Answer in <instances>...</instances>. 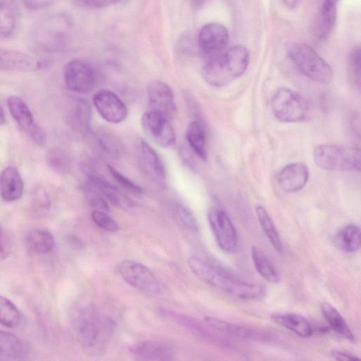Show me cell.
<instances>
[{
    "instance_id": "6da1fadb",
    "label": "cell",
    "mask_w": 361,
    "mask_h": 361,
    "mask_svg": "<svg viewBox=\"0 0 361 361\" xmlns=\"http://www.w3.org/2000/svg\"><path fill=\"white\" fill-rule=\"evenodd\" d=\"M188 264L193 274L202 281L235 298L255 300L262 298L265 293L262 285L235 278L222 268L201 257H190Z\"/></svg>"
},
{
    "instance_id": "7a4b0ae2",
    "label": "cell",
    "mask_w": 361,
    "mask_h": 361,
    "mask_svg": "<svg viewBox=\"0 0 361 361\" xmlns=\"http://www.w3.org/2000/svg\"><path fill=\"white\" fill-rule=\"evenodd\" d=\"M77 334L83 351L88 355H101L112 336L114 320L91 307L80 308L75 316Z\"/></svg>"
},
{
    "instance_id": "3957f363",
    "label": "cell",
    "mask_w": 361,
    "mask_h": 361,
    "mask_svg": "<svg viewBox=\"0 0 361 361\" xmlns=\"http://www.w3.org/2000/svg\"><path fill=\"white\" fill-rule=\"evenodd\" d=\"M249 61L248 50L242 45H235L212 57L202 67L201 75L209 85L223 87L243 75Z\"/></svg>"
},
{
    "instance_id": "277c9868",
    "label": "cell",
    "mask_w": 361,
    "mask_h": 361,
    "mask_svg": "<svg viewBox=\"0 0 361 361\" xmlns=\"http://www.w3.org/2000/svg\"><path fill=\"white\" fill-rule=\"evenodd\" d=\"M70 20L61 13L47 15L35 24L32 39L37 48L52 53L65 49L71 39Z\"/></svg>"
},
{
    "instance_id": "5b68a950",
    "label": "cell",
    "mask_w": 361,
    "mask_h": 361,
    "mask_svg": "<svg viewBox=\"0 0 361 361\" xmlns=\"http://www.w3.org/2000/svg\"><path fill=\"white\" fill-rule=\"evenodd\" d=\"M286 51L297 68L306 77L319 83H329L333 78L330 65L307 44L290 42Z\"/></svg>"
},
{
    "instance_id": "8992f818",
    "label": "cell",
    "mask_w": 361,
    "mask_h": 361,
    "mask_svg": "<svg viewBox=\"0 0 361 361\" xmlns=\"http://www.w3.org/2000/svg\"><path fill=\"white\" fill-rule=\"evenodd\" d=\"M313 158L315 164L326 171L360 170L359 149H346L332 144H322L314 148Z\"/></svg>"
},
{
    "instance_id": "52a82bcc",
    "label": "cell",
    "mask_w": 361,
    "mask_h": 361,
    "mask_svg": "<svg viewBox=\"0 0 361 361\" xmlns=\"http://www.w3.org/2000/svg\"><path fill=\"white\" fill-rule=\"evenodd\" d=\"M121 277L131 286L154 297H166L164 283L145 264L134 260H123L118 266Z\"/></svg>"
},
{
    "instance_id": "ba28073f",
    "label": "cell",
    "mask_w": 361,
    "mask_h": 361,
    "mask_svg": "<svg viewBox=\"0 0 361 361\" xmlns=\"http://www.w3.org/2000/svg\"><path fill=\"white\" fill-rule=\"evenodd\" d=\"M275 118L283 123L303 121L308 113V104L297 92L287 87L279 88L271 100Z\"/></svg>"
},
{
    "instance_id": "9c48e42d",
    "label": "cell",
    "mask_w": 361,
    "mask_h": 361,
    "mask_svg": "<svg viewBox=\"0 0 361 361\" xmlns=\"http://www.w3.org/2000/svg\"><path fill=\"white\" fill-rule=\"evenodd\" d=\"M207 218L219 247L226 252H234L238 247V235L226 212L219 208H212Z\"/></svg>"
},
{
    "instance_id": "30bf717a",
    "label": "cell",
    "mask_w": 361,
    "mask_h": 361,
    "mask_svg": "<svg viewBox=\"0 0 361 361\" xmlns=\"http://www.w3.org/2000/svg\"><path fill=\"white\" fill-rule=\"evenodd\" d=\"M64 82L71 92L84 94L90 92L96 83V73L87 61L75 59L69 61L64 68Z\"/></svg>"
},
{
    "instance_id": "8fae6325",
    "label": "cell",
    "mask_w": 361,
    "mask_h": 361,
    "mask_svg": "<svg viewBox=\"0 0 361 361\" xmlns=\"http://www.w3.org/2000/svg\"><path fill=\"white\" fill-rule=\"evenodd\" d=\"M141 124L145 135L158 146L167 147L175 142V131L169 120L161 113L152 109L144 113Z\"/></svg>"
},
{
    "instance_id": "7c38bea8",
    "label": "cell",
    "mask_w": 361,
    "mask_h": 361,
    "mask_svg": "<svg viewBox=\"0 0 361 361\" xmlns=\"http://www.w3.org/2000/svg\"><path fill=\"white\" fill-rule=\"evenodd\" d=\"M6 102L11 114L23 130L37 145H44L46 141L45 132L35 122L25 102L15 95L8 97Z\"/></svg>"
},
{
    "instance_id": "4fadbf2b",
    "label": "cell",
    "mask_w": 361,
    "mask_h": 361,
    "mask_svg": "<svg viewBox=\"0 0 361 361\" xmlns=\"http://www.w3.org/2000/svg\"><path fill=\"white\" fill-rule=\"evenodd\" d=\"M229 42V34L225 26L217 23L204 25L200 30L197 43L202 54L210 58L225 50Z\"/></svg>"
},
{
    "instance_id": "5bb4252c",
    "label": "cell",
    "mask_w": 361,
    "mask_h": 361,
    "mask_svg": "<svg viewBox=\"0 0 361 361\" xmlns=\"http://www.w3.org/2000/svg\"><path fill=\"white\" fill-rule=\"evenodd\" d=\"M92 100L99 114L107 122L118 123L128 116V109L124 102L110 90H102L96 92Z\"/></svg>"
},
{
    "instance_id": "9a60e30c",
    "label": "cell",
    "mask_w": 361,
    "mask_h": 361,
    "mask_svg": "<svg viewBox=\"0 0 361 361\" xmlns=\"http://www.w3.org/2000/svg\"><path fill=\"white\" fill-rule=\"evenodd\" d=\"M147 97L152 110L157 111L169 120L176 114L174 96L171 87L159 80L150 82L147 87Z\"/></svg>"
},
{
    "instance_id": "2e32d148",
    "label": "cell",
    "mask_w": 361,
    "mask_h": 361,
    "mask_svg": "<svg viewBox=\"0 0 361 361\" xmlns=\"http://www.w3.org/2000/svg\"><path fill=\"white\" fill-rule=\"evenodd\" d=\"M44 66V61L27 54L0 49V70L16 72H32Z\"/></svg>"
},
{
    "instance_id": "e0dca14e",
    "label": "cell",
    "mask_w": 361,
    "mask_h": 361,
    "mask_svg": "<svg viewBox=\"0 0 361 361\" xmlns=\"http://www.w3.org/2000/svg\"><path fill=\"white\" fill-rule=\"evenodd\" d=\"M130 352L144 360L166 361L174 359L175 351L173 347L164 341H145L133 344Z\"/></svg>"
},
{
    "instance_id": "ac0fdd59",
    "label": "cell",
    "mask_w": 361,
    "mask_h": 361,
    "mask_svg": "<svg viewBox=\"0 0 361 361\" xmlns=\"http://www.w3.org/2000/svg\"><path fill=\"white\" fill-rule=\"evenodd\" d=\"M309 177L307 165L302 162H295L285 166L279 173L278 183L286 192H295L302 190Z\"/></svg>"
},
{
    "instance_id": "d6986e66",
    "label": "cell",
    "mask_w": 361,
    "mask_h": 361,
    "mask_svg": "<svg viewBox=\"0 0 361 361\" xmlns=\"http://www.w3.org/2000/svg\"><path fill=\"white\" fill-rule=\"evenodd\" d=\"M24 185L18 169L8 166L0 173V196L6 202L19 200L23 194Z\"/></svg>"
},
{
    "instance_id": "ffe728a7",
    "label": "cell",
    "mask_w": 361,
    "mask_h": 361,
    "mask_svg": "<svg viewBox=\"0 0 361 361\" xmlns=\"http://www.w3.org/2000/svg\"><path fill=\"white\" fill-rule=\"evenodd\" d=\"M204 319L208 326L219 332L252 340L264 339L267 337L266 334L260 330L259 331L256 329L235 324L219 318L206 317Z\"/></svg>"
},
{
    "instance_id": "44dd1931",
    "label": "cell",
    "mask_w": 361,
    "mask_h": 361,
    "mask_svg": "<svg viewBox=\"0 0 361 361\" xmlns=\"http://www.w3.org/2000/svg\"><path fill=\"white\" fill-rule=\"evenodd\" d=\"M87 184L106 198L113 205L120 209L128 210L133 206V203L127 196L102 178L90 175L88 176Z\"/></svg>"
},
{
    "instance_id": "7402d4cb",
    "label": "cell",
    "mask_w": 361,
    "mask_h": 361,
    "mask_svg": "<svg viewBox=\"0 0 361 361\" xmlns=\"http://www.w3.org/2000/svg\"><path fill=\"white\" fill-rule=\"evenodd\" d=\"M141 159L149 176L161 188L166 186V170L157 152L144 140L140 142Z\"/></svg>"
},
{
    "instance_id": "603a6c76",
    "label": "cell",
    "mask_w": 361,
    "mask_h": 361,
    "mask_svg": "<svg viewBox=\"0 0 361 361\" xmlns=\"http://www.w3.org/2000/svg\"><path fill=\"white\" fill-rule=\"evenodd\" d=\"M276 323L302 338H308L313 333L310 322L302 315L290 312H276L271 315Z\"/></svg>"
},
{
    "instance_id": "cb8c5ba5",
    "label": "cell",
    "mask_w": 361,
    "mask_h": 361,
    "mask_svg": "<svg viewBox=\"0 0 361 361\" xmlns=\"http://www.w3.org/2000/svg\"><path fill=\"white\" fill-rule=\"evenodd\" d=\"M158 312L162 317L175 321L176 322L185 326L188 330H190L192 333L195 334L196 335L202 338L209 339L214 343H222L221 338L214 335L213 332L209 331L199 321L196 320L192 317L182 314H179L164 308H159L158 310Z\"/></svg>"
},
{
    "instance_id": "d4e9b609",
    "label": "cell",
    "mask_w": 361,
    "mask_h": 361,
    "mask_svg": "<svg viewBox=\"0 0 361 361\" xmlns=\"http://www.w3.org/2000/svg\"><path fill=\"white\" fill-rule=\"evenodd\" d=\"M336 21V4L325 1L322 6L314 22V35L324 39L332 32Z\"/></svg>"
},
{
    "instance_id": "484cf974",
    "label": "cell",
    "mask_w": 361,
    "mask_h": 361,
    "mask_svg": "<svg viewBox=\"0 0 361 361\" xmlns=\"http://www.w3.org/2000/svg\"><path fill=\"white\" fill-rule=\"evenodd\" d=\"M251 257L257 273L266 281L277 283L281 280L279 271L269 257L258 247H251Z\"/></svg>"
},
{
    "instance_id": "4316f807",
    "label": "cell",
    "mask_w": 361,
    "mask_h": 361,
    "mask_svg": "<svg viewBox=\"0 0 361 361\" xmlns=\"http://www.w3.org/2000/svg\"><path fill=\"white\" fill-rule=\"evenodd\" d=\"M321 312L331 329L349 341L354 342L355 337L341 313L329 302L321 304Z\"/></svg>"
},
{
    "instance_id": "83f0119b",
    "label": "cell",
    "mask_w": 361,
    "mask_h": 361,
    "mask_svg": "<svg viewBox=\"0 0 361 361\" xmlns=\"http://www.w3.org/2000/svg\"><path fill=\"white\" fill-rule=\"evenodd\" d=\"M25 353V346L16 336L0 330V360H21Z\"/></svg>"
},
{
    "instance_id": "f1b7e54d",
    "label": "cell",
    "mask_w": 361,
    "mask_h": 361,
    "mask_svg": "<svg viewBox=\"0 0 361 361\" xmlns=\"http://www.w3.org/2000/svg\"><path fill=\"white\" fill-rule=\"evenodd\" d=\"M25 244L29 250L37 254H45L52 250L54 239L47 229L37 228L30 231L26 238Z\"/></svg>"
},
{
    "instance_id": "f546056e",
    "label": "cell",
    "mask_w": 361,
    "mask_h": 361,
    "mask_svg": "<svg viewBox=\"0 0 361 361\" xmlns=\"http://www.w3.org/2000/svg\"><path fill=\"white\" fill-rule=\"evenodd\" d=\"M185 137L194 153L200 159L207 160L206 134L203 126L197 121L190 122L188 126Z\"/></svg>"
},
{
    "instance_id": "4dcf8cb0",
    "label": "cell",
    "mask_w": 361,
    "mask_h": 361,
    "mask_svg": "<svg viewBox=\"0 0 361 361\" xmlns=\"http://www.w3.org/2000/svg\"><path fill=\"white\" fill-rule=\"evenodd\" d=\"M92 108L86 99L78 100L69 115V122L72 128L79 133L87 132L91 124Z\"/></svg>"
},
{
    "instance_id": "1f68e13d",
    "label": "cell",
    "mask_w": 361,
    "mask_h": 361,
    "mask_svg": "<svg viewBox=\"0 0 361 361\" xmlns=\"http://www.w3.org/2000/svg\"><path fill=\"white\" fill-rule=\"evenodd\" d=\"M337 246L346 252H355L360 247V229L355 224L344 226L336 236Z\"/></svg>"
},
{
    "instance_id": "d6a6232c",
    "label": "cell",
    "mask_w": 361,
    "mask_h": 361,
    "mask_svg": "<svg viewBox=\"0 0 361 361\" xmlns=\"http://www.w3.org/2000/svg\"><path fill=\"white\" fill-rule=\"evenodd\" d=\"M257 219L261 227L274 248L279 253L283 251V245L279 232L267 211L261 205L255 208Z\"/></svg>"
},
{
    "instance_id": "836d02e7",
    "label": "cell",
    "mask_w": 361,
    "mask_h": 361,
    "mask_svg": "<svg viewBox=\"0 0 361 361\" xmlns=\"http://www.w3.org/2000/svg\"><path fill=\"white\" fill-rule=\"evenodd\" d=\"M16 11L8 0H0V37H9L16 27Z\"/></svg>"
},
{
    "instance_id": "e575fe53",
    "label": "cell",
    "mask_w": 361,
    "mask_h": 361,
    "mask_svg": "<svg viewBox=\"0 0 361 361\" xmlns=\"http://www.w3.org/2000/svg\"><path fill=\"white\" fill-rule=\"evenodd\" d=\"M21 314L16 305L9 299L0 295V324L8 328L18 326Z\"/></svg>"
},
{
    "instance_id": "d590c367",
    "label": "cell",
    "mask_w": 361,
    "mask_h": 361,
    "mask_svg": "<svg viewBox=\"0 0 361 361\" xmlns=\"http://www.w3.org/2000/svg\"><path fill=\"white\" fill-rule=\"evenodd\" d=\"M348 74L351 84L360 89L361 81V53L359 46L354 47L348 56Z\"/></svg>"
},
{
    "instance_id": "8d00e7d4",
    "label": "cell",
    "mask_w": 361,
    "mask_h": 361,
    "mask_svg": "<svg viewBox=\"0 0 361 361\" xmlns=\"http://www.w3.org/2000/svg\"><path fill=\"white\" fill-rule=\"evenodd\" d=\"M92 219L99 227L107 231L116 232L119 229L117 222L104 211L94 209Z\"/></svg>"
},
{
    "instance_id": "74e56055",
    "label": "cell",
    "mask_w": 361,
    "mask_h": 361,
    "mask_svg": "<svg viewBox=\"0 0 361 361\" xmlns=\"http://www.w3.org/2000/svg\"><path fill=\"white\" fill-rule=\"evenodd\" d=\"M108 170L114 180L121 185L123 188L128 191L135 193L141 194L143 192L142 188L136 184L128 177L120 173L114 167L111 165L108 166Z\"/></svg>"
},
{
    "instance_id": "f35d334b",
    "label": "cell",
    "mask_w": 361,
    "mask_h": 361,
    "mask_svg": "<svg viewBox=\"0 0 361 361\" xmlns=\"http://www.w3.org/2000/svg\"><path fill=\"white\" fill-rule=\"evenodd\" d=\"M87 201L94 209L104 212L109 211V206L104 197L94 188L87 184L85 188Z\"/></svg>"
},
{
    "instance_id": "ab89813d",
    "label": "cell",
    "mask_w": 361,
    "mask_h": 361,
    "mask_svg": "<svg viewBox=\"0 0 361 361\" xmlns=\"http://www.w3.org/2000/svg\"><path fill=\"white\" fill-rule=\"evenodd\" d=\"M176 211L182 223L190 231L197 233L199 231L197 221L192 212L185 206L177 204Z\"/></svg>"
},
{
    "instance_id": "60d3db41",
    "label": "cell",
    "mask_w": 361,
    "mask_h": 361,
    "mask_svg": "<svg viewBox=\"0 0 361 361\" xmlns=\"http://www.w3.org/2000/svg\"><path fill=\"white\" fill-rule=\"evenodd\" d=\"M118 0H73L78 6L89 9L100 8L114 4Z\"/></svg>"
},
{
    "instance_id": "b9f144b4",
    "label": "cell",
    "mask_w": 361,
    "mask_h": 361,
    "mask_svg": "<svg viewBox=\"0 0 361 361\" xmlns=\"http://www.w3.org/2000/svg\"><path fill=\"white\" fill-rule=\"evenodd\" d=\"M11 252V242L7 234L0 226V259H6Z\"/></svg>"
},
{
    "instance_id": "7bdbcfd3",
    "label": "cell",
    "mask_w": 361,
    "mask_h": 361,
    "mask_svg": "<svg viewBox=\"0 0 361 361\" xmlns=\"http://www.w3.org/2000/svg\"><path fill=\"white\" fill-rule=\"evenodd\" d=\"M30 10H41L49 6L54 0H20Z\"/></svg>"
},
{
    "instance_id": "ee69618b",
    "label": "cell",
    "mask_w": 361,
    "mask_h": 361,
    "mask_svg": "<svg viewBox=\"0 0 361 361\" xmlns=\"http://www.w3.org/2000/svg\"><path fill=\"white\" fill-rule=\"evenodd\" d=\"M111 135L108 134H102L100 135H98L97 138L98 141L101 143L102 146L110 153L117 152V145L116 141L114 142L112 140H110Z\"/></svg>"
},
{
    "instance_id": "f6af8a7d",
    "label": "cell",
    "mask_w": 361,
    "mask_h": 361,
    "mask_svg": "<svg viewBox=\"0 0 361 361\" xmlns=\"http://www.w3.org/2000/svg\"><path fill=\"white\" fill-rule=\"evenodd\" d=\"M331 355L335 360L341 361L356 360L360 359L355 355L341 350H332Z\"/></svg>"
},
{
    "instance_id": "bcb514c9",
    "label": "cell",
    "mask_w": 361,
    "mask_h": 361,
    "mask_svg": "<svg viewBox=\"0 0 361 361\" xmlns=\"http://www.w3.org/2000/svg\"><path fill=\"white\" fill-rule=\"evenodd\" d=\"M283 4L288 8H294L298 4L299 0H282Z\"/></svg>"
},
{
    "instance_id": "7dc6e473",
    "label": "cell",
    "mask_w": 361,
    "mask_h": 361,
    "mask_svg": "<svg viewBox=\"0 0 361 361\" xmlns=\"http://www.w3.org/2000/svg\"><path fill=\"white\" fill-rule=\"evenodd\" d=\"M207 0H190V4L197 7L202 5Z\"/></svg>"
},
{
    "instance_id": "c3c4849f",
    "label": "cell",
    "mask_w": 361,
    "mask_h": 361,
    "mask_svg": "<svg viewBox=\"0 0 361 361\" xmlns=\"http://www.w3.org/2000/svg\"><path fill=\"white\" fill-rule=\"evenodd\" d=\"M6 121L5 114L3 108L0 105V126L3 125Z\"/></svg>"
},
{
    "instance_id": "681fc988",
    "label": "cell",
    "mask_w": 361,
    "mask_h": 361,
    "mask_svg": "<svg viewBox=\"0 0 361 361\" xmlns=\"http://www.w3.org/2000/svg\"><path fill=\"white\" fill-rule=\"evenodd\" d=\"M326 1H329V2H331V3H334V4H336V2L338 1V0H325Z\"/></svg>"
}]
</instances>
